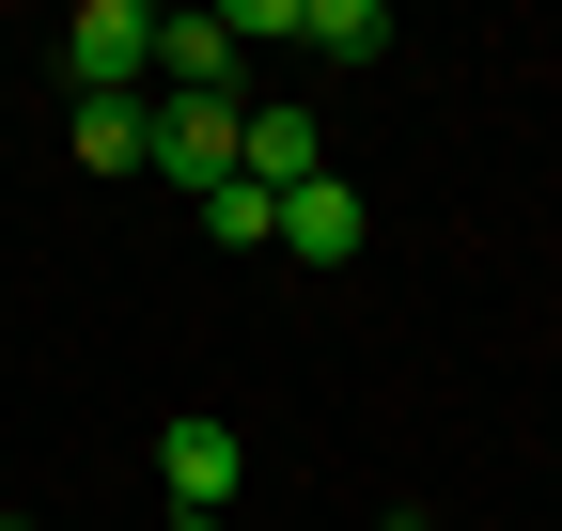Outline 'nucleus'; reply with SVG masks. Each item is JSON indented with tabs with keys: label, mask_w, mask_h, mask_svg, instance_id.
<instances>
[{
	"label": "nucleus",
	"mask_w": 562,
	"mask_h": 531,
	"mask_svg": "<svg viewBox=\"0 0 562 531\" xmlns=\"http://www.w3.org/2000/svg\"><path fill=\"white\" fill-rule=\"evenodd\" d=\"M63 94H157V16H140V0H79V16H63Z\"/></svg>",
	"instance_id": "nucleus-1"
},
{
	"label": "nucleus",
	"mask_w": 562,
	"mask_h": 531,
	"mask_svg": "<svg viewBox=\"0 0 562 531\" xmlns=\"http://www.w3.org/2000/svg\"><path fill=\"white\" fill-rule=\"evenodd\" d=\"M235 142H250V94H157V172L188 188H235Z\"/></svg>",
	"instance_id": "nucleus-2"
},
{
	"label": "nucleus",
	"mask_w": 562,
	"mask_h": 531,
	"mask_svg": "<svg viewBox=\"0 0 562 531\" xmlns=\"http://www.w3.org/2000/svg\"><path fill=\"white\" fill-rule=\"evenodd\" d=\"M235 172L281 204V188H313V172H328V125H313L297 94H250V142H235Z\"/></svg>",
	"instance_id": "nucleus-3"
},
{
	"label": "nucleus",
	"mask_w": 562,
	"mask_h": 531,
	"mask_svg": "<svg viewBox=\"0 0 562 531\" xmlns=\"http://www.w3.org/2000/svg\"><path fill=\"white\" fill-rule=\"evenodd\" d=\"M157 485H172V516H220V500L250 485V453H235V422H157Z\"/></svg>",
	"instance_id": "nucleus-4"
},
{
	"label": "nucleus",
	"mask_w": 562,
	"mask_h": 531,
	"mask_svg": "<svg viewBox=\"0 0 562 531\" xmlns=\"http://www.w3.org/2000/svg\"><path fill=\"white\" fill-rule=\"evenodd\" d=\"M360 188H344V172H313V188H281V250H297V266H360Z\"/></svg>",
	"instance_id": "nucleus-5"
},
{
	"label": "nucleus",
	"mask_w": 562,
	"mask_h": 531,
	"mask_svg": "<svg viewBox=\"0 0 562 531\" xmlns=\"http://www.w3.org/2000/svg\"><path fill=\"white\" fill-rule=\"evenodd\" d=\"M235 16H220V0H203V16H157V94H235Z\"/></svg>",
	"instance_id": "nucleus-6"
},
{
	"label": "nucleus",
	"mask_w": 562,
	"mask_h": 531,
	"mask_svg": "<svg viewBox=\"0 0 562 531\" xmlns=\"http://www.w3.org/2000/svg\"><path fill=\"white\" fill-rule=\"evenodd\" d=\"M79 172H157V94H94L79 110Z\"/></svg>",
	"instance_id": "nucleus-7"
},
{
	"label": "nucleus",
	"mask_w": 562,
	"mask_h": 531,
	"mask_svg": "<svg viewBox=\"0 0 562 531\" xmlns=\"http://www.w3.org/2000/svg\"><path fill=\"white\" fill-rule=\"evenodd\" d=\"M297 47H328V63H391V0H313Z\"/></svg>",
	"instance_id": "nucleus-8"
},
{
	"label": "nucleus",
	"mask_w": 562,
	"mask_h": 531,
	"mask_svg": "<svg viewBox=\"0 0 562 531\" xmlns=\"http://www.w3.org/2000/svg\"><path fill=\"white\" fill-rule=\"evenodd\" d=\"M203 235H220V250H281V204L235 172V188H203Z\"/></svg>",
	"instance_id": "nucleus-9"
},
{
	"label": "nucleus",
	"mask_w": 562,
	"mask_h": 531,
	"mask_svg": "<svg viewBox=\"0 0 562 531\" xmlns=\"http://www.w3.org/2000/svg\"><path fill=\"white\" fill-rule=\"evenodd\" d=\"M172 531H235V516H172Z\"/></svg>",
	"instance_id": "nucleus-10"
},
{
	"label": "nucleus",
	"mask_w": 562,
	"mask_h": 531,
	"mask_svg": "<svg viewBox=\"0 0 562 531\" xmlns=\"http://www.w3.org/2000/svg\"><path fill=\"white\" fill-rule=\"evenodd\" d=\"M391 531H438V516H391Z\"/></svg>",
	"instance_id": "nucleus-11"
},
{
	"label": "nucleus",
	"mask_w": 562,
	"mask_h": 531,
	"mask_svg": "<svg viewBox=\"0 0 562 531\" xmlns=\"http://www.w3.org/2000/svg\"><path fill=\"white\" fill-rule=\"evenodd\" d=\"M0 531H32V516H0Z\"/></svg>",
	"instance_id": "nucleus-12"
}]
</instances>
